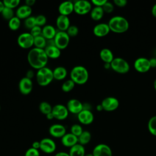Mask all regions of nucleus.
<instances>
[{"instance_id": "a18cd8bd", "label": "nucleus", "mask_w": 156, "mask_h": 156, "mask_svg": "<svg viewBox=\"0 0 156 156\" xmlns=\"http://www.w3.org/2000/svg\"><path fill=\"white\" fill-rule=\"evenodd\" d=\"M113 3L118 7H123L127 5V1L126 0H114Z\"/></svg>"}, {"instance_id": "412c9836", "label": "nucleus", "mask_w": 156, "mask_h": 156, "mask_svg": "<svg viewBox=\"0 0 156 156\" xmlns=\"http://www.w3.org/2000/svg\"><path fill=\"white\" fill-rule=\"evenodd\" d=\"M61 143L63 146L71 148L78 143V138L71 133H66L61 138Z\"/></svg>"}, {"instance_id": "58836bf2", "label": "nucleus", "mask_w": 156, "mask_h": 156, "mask_svg": "<svg viewBox=\"0 0 156 156\" xmlns=\"http://www.w3.org/2000/svg\"><path fill=\"white\" fill-rule=\"evenodd\" d=\"M35 21H36V26L42 27L44 26L46 24L47 22V18L46 17L43 15H38L37 16H35Z\"/></svg>"}, {"instance_id": "7c9ffc66", "label": "nucleus", "mask_w": 156, "mask_h": 156, "mask_svg": "<svg viewBox=\"0 0 156 156\" xmlns=\"http://www.w3.org/2000/svg\"><path fill=\"white\" fill-rule=\"evenodd\" d=\"M8 26L10 30L13 31L17 30L21 26V20L15 16L8 22Z\"/></svg>"}, {"instance_id": "2f4dec72", "label": "nucleus", "mask_w": 156, "mask_h": 156, "mask_svg": "<svg viewBox=\"0 0 156 156\" xmlns=\"http://www.w3.org/2000/svg\"><path fill=\"white\" fill-rule=\"evenodd\" d=\"M52 110V107L49 102L46 101H43L40 102L39 105V110L41 113L46 115L48 113H51Z\"/></svg>"}, {"instance_id": "cd10ccee", "label": "nucleus", "mask_w": 156, "mask_h": 156, "mask_svg": "<svg viewBox=\"0 0 156 156\" xmlns=\"http://www.w3.org/2000/svg\"><path fill=\"white\" fill-rule=\"evenodd\" d=\"M104 12L102 7H94L90 12V16L94 21H99L102 19Z\"/></svg>"}, {"instance_id": "0eeeda50", "label": "nucleus", "mask_w": 156, "mask_h": 156, "mask_svg": "<svg viewBox=\"0 0 156 156\" xmlns=\"http://www.w3.org/2000/svg\"><path fill=\"white\" fill-rule=\"evenodd\" d=\"M91 9V3L88 1L79 0L74 3V12L78 15H85L90 12Z\"/></svg>"}, {"instance_id": "423d86ee", "label": "nucleus", "mask_w": 156, "mask_h": 156, "mask_svg": "<svg viewBox=\"0 0 156 156\" xmlns=\"http://www.w3.org/2000/svg\"><path fill=\"white\" fill-rule=\"evenodd\" d=\"M55 46L60 50H63L67 48L69 43L70 37L66 33L63 31H57L54 38Z\"/></svg>"}, {"instance_id": "6e6552de", "label": "nucleus", "mask_w": 156, "mask_h": 156, "mask_svg": "<svg viewBox=\"0 0 156 156\" xmlns=\"http://www.w3.org/2000/svg\"><path fill=\"white\" fill-rule=\"evenodd\" d=\"M34 37L30 32L21 34L17 38L18 44L23 49H29L34 46Z\"/></svg>"}, {"instance_id": "6e6d98bb", "label": "nucleus", "mask_w": 156, "mask_h": 156, "mask_svg": "<svg viewBox=\"0 0 156 156\" xmlns=\"http://www.w3.org/2000/svg\"><path fill=\"white\" fill-rule=\"evenodd\" d=\"M4 7H5V6H4V5L3 1H0V13L2 12V11L3 10V9H4Z\"/></svg>"}, {"instance_id": "f704fd0d", "label": "nucleus", "mask_w": 156, "mask_h": 156, "mask_svg": "<svg viewBox=\"0 0 156 156\" xmlns=\"http://www.w3.org/2000/svg\"><path fill=\"white\" fill-rule=\"evenodd\" d=\"M1 14L4 19H5V20H8V21H9L10 20H11L12 18H13L15 16L13 10L12 9L6 7H5L4 8V9L2 11V12L1 13Z\"/></svg>"}, {"instance_id": "680f3d73", "label": "nucleus", "mask_w": 156, "mask_h": 156, "mask_svg": "<svg viewBox=\"0 0 156 156\" xmlns=\"http://www.w3.org/2000/svg\"><path fill=\"white\" fill-rule=\"evenodd\" d=\"M0 111H1V105H0Z\"/></svg>"}, {"instance_id": "a878e982", "label": "nucleus", "mask_w": 156, "mask_h": 156, "mask_svg": "<svg viewBox=\"0 0 156 156\" xmlns=\"http://www.w3.org/2000/svg\"><path fill=\"white\" fill-rule=\"evenodd\" d=\"M99 56L101 59L105 63H110L114 59L113 54L112 51L108 48L102 49L99 53Z\"/></svg>"}, {"instance_id": "052dcab7", "label": "nucleus", "mask_w": 156, "mask_h": 156, "mask_svg": "<svg viewBox=\"0 0 156 156\" xmlns=\"http://www.w3.org/2000/svg\"><path fill=\"white\" fill-rule=\"evenodd\" d=\"M85 156H93L92 153H88V154H85Z\"/></svg>"}, {"instance_id": "f8f14e48", "label": "nucleus", "mask_w": 156, "mask_h": 156, "mask_svg": "<svg viewBox=\"0 0 156 156\" xmlns=\"http://www.w3.org/2000/svg\"><path fill=\"white\" fill-rule=\"evenodd\" d=\"M18 88L20 92L24 95H27L31 93L33 89V82L32 79L26 77H23L19 82Z\"/></svg>"}, {"instance_id": "f03ea898", "label": "nucleus", "mask_w": 156, "mask_h": 156, "mask_svg": "<svg viewBox=\"0 0 156 156\" xmlns=\"http://www.w3.org/2000/svg\"><path fill=\"white\" fill-rule=\"evenodd\" d=\"M110 30L115 33H124L129 27V23L126 18L121 16H115L111 18L107 23Z\"/></svg>"}, {"instance_id": "ddd939ff", "label": "nucleus", "mask_w": 156, "mask_h": 156, "mask_svg": "<svg viewBox=\"0 0 156 156\" xmlns=\"http://www.w3.org/2000/svg\"><path fill=\"white\" fill-rule=\"evenodd\" d=\"M103 110L107 112H112L118 108L119 101L115 97H107L104 98L101 104Z\"/></svg>"}, {"instance_id": "4d7b16f0", "label": "nucleus", "mask_w": 156, "mask_h": 156, "mask_svg": "<svg viewBox=\"0 0 156 156\" xmlns=\"http://www.w3.org/2000/svg\"><path fill=\"white\" fill-rule=\"evenodd\" d=\"M96 110H97V111H98V112H101V111L103 110V107H102V105H101V104L98 105L96 106Z\"/></svg>"}, {"instance_id": "7ed1b4c3", "label": "nucleus", "mask_w": 156, "mask_h": 156, "mask_svg": "<svg viewBox=\"0 0 156 156\" xmlns=\"http://www.w3.org/2000/svg\"><path fill=\"white\" fill-rule=\"evenodd\" d=\"M70 79L76 84L83 85L88 79L89 74L87 68L83 66L77 65L72 68L70 72Z\"/></svg>"}, {"instance_id": "79ce46f5", "label": "nucleus", "mask_w": 156, "mask_h": 156, "mask_svg": "<svg viewBox=\"0 0 156 156\" xmlns=\"http://www.w3.org/2000/svg\"><path fill=\"white\" fill-rule=\"evenodd\" d=\"M30 33L34 37L40 36L41 35V33H42V28L40 26H35L32 29H30Z\"/></svg>"}, {"instance_id": "c9c22d12", "label": "nucleus", "mask_w": 156, "mask_h": 156, "mask_svg": "<svg viewBox=\"0 0 156 156\" xmlns=\"http://www.w3.org/2000/svg\"><path fill=\"white\" fill-rule=\"evenodd\" d=\"M83 131V130L82 126L78 124H74L72 125L70 128V133L76 136L77 137L79 136Z\"/></svg>"}, {"instance_id": "f257e3e1", "label": "nucleus", "mask_w": 156, "mask_h": 156, "mask_svg": "<svg viewBox=\"0 0 156 156\" xmlns=\"http://www.w3.org/2000/svg\"><path fill=\"white\" fill-rule=\"evenodd\" d=\"M27 59L29 65L32 68L38 70L46 66L49 58L44 49L34 48L29 51Z\"/></svg>"}, {"instance_id": "5701e85b", "label": "nucleus", "mask_w": 156, "mask_h": 156, "mask_svg": "<svg viewBox=\"0 0 156 156\" xmlns=\"http://www.w3.org/2000/svg\"><path fill=\"white\" fill-rule=\"evenodd\" d=\"M44 51L49 58L57 59L61 55V50L55 45L46 46Z\"/></svg>"}, {"instance_id": "c03bdc74", "label": "nucleus", "mask_w": 156, "mask_h": 156, "mask_svg": "<svg viewBox=\"0 0 156 156\" xmlns=\"http://www.w3.org/2000/svg\"><path fill=\"white\" fill-rule=\"evenodd\" d=\"M107 1V0H92L91 3L95 7H102Z\"/></svg>"}, {"instance_id": "20e7f679", "label": "nucleus", "mask_w": 156, "mask_h": 156, "mask_svg": "<svg viewBox=\"0 0 156 156\" xmlns=\"http://www.w3.org/2000/svg\"><path fill=\"white\" fill-rule=\"evenodd\" d=\"M53 79V72L49 68L46 66L37 70L36 80L39 85L41 87L47 86L51 83Z\"/></svg>"}, {"instance_id": "09e8293b", "label": "nucleus", "mask_w": 156, "mask_h": 156, "mask_svg": "<svg viewBox=\"0 0 156 156\" xmlns=\"http://www.w3.org/2000/svg\"><path fill=\"white\" fill-rule=\"evenodd\" d=\"M35 3V0H26L25 1V5L32 7V6H33Z\"/></svg>"}, {"instance_id": "9b49d317", "label": "nucleus", "mask_w": 156, "mask_h": 156, "mask_svg": "<svg viewBox=\"0 0 156 156\" xmlns=\"http://www.w3.org/2000/svg\"><path fill=\"white\" fill-rule=\"evenodd\" d=\"M133 66L136 71L141 73H146L151 68L149 59L145 57H139L136 59Z\"/></svg>"}, {"instance_id": "6ab92c4d", "label": "nucleus", "mask_w": 156, "mask_h": 156, "mask_svg": "<svg viewBox=\"0 0 156 156\" xmlns=\"http://www.w3.org/2000/svg\"><path fill=\"white\" fill-rule=\"evenodd\" d=\"M58 10L60 15L68 16L74 12V3L71 1H64L60 4Z\"/></svg>"}, {"instance_id": "bb28decb", "label": "nucleus", "mask_w": 156, "mask_h": 156, "mask_svg": "<svg viewBox=\"0 0 156 156\" xmlns=\"http://www.w3.org/2000/svg\"><path fill=\"white\" fill-rule=\"evenodd\" d=\"M68 153L69 156H85L86 154L84 146L79 143L69 148Z\"/></svg>"}, {"instance_id": "aec40b11", "label": "nucleus", "mask_w": 156, "mask_h": 156, "mask_svg": "<svg viewBox=\"0 0 156 156\" xmlns=\"http://www.w3.org/2000/svg\"><path fill=\"white\" fill-rule=\"evenodd\" d=\"M56 26L59 31L66 32L70 26V21L68 16L59 15L56 19Z\"/></svg>"}, {"instance_id": "b1692460", "label": "nucleus", "mask_w": 156, "mask_h": 156, "mask_svg": "<svg viewBox=\"0 0 156 156\" xmlns=\"http://www.w3.org/2000/svg\"><path fill=\"white\" fill-rule=\"evenodd\" d=\"M56 29L51 25H46L42 28L41 35L47 40H52L54 38L56 33Z\"/></svg>"}, {"instance_id": "c85d7f7f", "label": "nucleus", "mask_w": 156, "mask_h": 156, "mask_svg": "<svg viewBox=\"0 0 156 156\" xmlns=\"http://www.w3.org/2000/svg\"><path fill=\"white\" fill-rule=\"evenodd\" d=\"M78 138V143L82 145L85 146L87 145L90 143L91 139V135L90 132L88 130H83V132L80 134Z\"/></svg>"}, {"instance_id": "1a4fd4ad", "label": "nucleus", "mask_w": 156, "mask_h": 156, "mask_svg": "<svg viewBox=\"0 0 156 156\" xmlns=\"http://www.w3.org/2000/svg\"><path fill=\"white\" fill-rule=\"evenodd\" d=\"M40 150L47 154L54 153L57 148V145L55 141L50 138H44L40 141Z\"/></svg>"}, {"instance_id": "2eb2a0df", "label": "nucleus", "mask_w": 156, "mask_h": 156, "mask_svg": "<svg viewBox=\"0 0 156 156\" xmlns=\"http://www.w3.org/2000/svg\"><path fill=\"white\" fill-rule=\"evenodd\" d=\"M92 154L93 156H112V151L111 148L105 144H99L93 149Z\"/></svg>"}, {"instance_id": "9d476101", "label": "nucleus", "mask_w": 156, "mask_h": 156, "mask_svg": "<svg viewBox=\"0 0 156 156\" xmlns=\"http://www.w3.org/2000/svg\"><path fill=\"white\" fill-rule=\"evenodd\" d=\"M52 113L55 119L62 121L68 117L69 112L65 105L63 104H56L52 107Z\"/></svg>"}, {"instance_id": "49530a36", "label": "nucleus", "mask_w": 156, "mask_h": 156, "mask_svg": "<svg viewBox=\"0 0 156 156\" xmlns=\"http://www.w3.org/2000/svg\"><path fill=\"white\" fill-rule=\"evenodd\" d=\"M34 76V72L33 70L32 69H29L27 71L26 73V77L30 79H32Z\"/></svg>"}, {"instance_id": "13d9d810", "label": "nucleus", "mask_w": 156, "mask_h": 156, "mask_svg": "<svg viewBox=\"0 0 156 156\" xmlns=\"http://www.w3.org/2000/svg\"><path fill=\"white\" fill-rule=\"evenodd\" d=\"M104 68L105 69H109L111 68V65L110 63H104Z\"/></svg>"}, {"instance_id": "4468645a", "label": "nucleus", "mask_w": 156, "mask_h": 156, "mask_svg": "<svg viewBox=\"0 0 156 156\" xmlns=\"http://www.w3.org/2000/svg\"><path fill=\"white\" fill-rule=\"evenodd\" d=\"M50 135L55 138H62L66 133V127L60 124H54L49 128Z\"/></svg>"}, {"instance_id": "8fccbe9b", "label": "nucleus", "mask_w": 156, "mask_h": 156, "mask_svg": "<svg viewBox=\"0 0 156 156\" xmlns=\"http://www.w3.org/2000/svg\"><path fill=\"white\" fill-rule=\"evenodd\" d=\"M150 62V65L151 68H155L156 67V58L153 57L149 59Z\"/></svg>"}, {"instance_id": "a19ab883", "label": "nucleus", "mask_w": 156, "mask_h": 156, "mask_svg": "<svg viewBox=\"0 0 156 156\" xmlns=\"http://www.w3.org/2000/svg\"><path fill=\"white\" fill-rule=\"evenodd\" d=\"M102 7L103 9L104 13H112L114 9V6L113 4L108 1H107Z\"/></svg>"}, {"instance_id": "3c124183", "label": "nucleus", "mask_w": 156, "mask_h": 156, "mask_svg": "<svg viewBox=\"0 0 156 156\" xmlns=\"http://www.w3.org/2000/svg\"><path fill=\"white\" fill-rule=\"evenodd\" d=\"M54 156H69V153L68 152H66L64 151H61V152H57Z\"/></svg>"}, {"instance_id": "dca6fc26", "label": "nucleus", "mask_w": 156, "mask_h": 156, "mask_svg": "<svg viewBox=\"0 0 156 156\" xmlns=\"http://www.w3.org/2000/svg\"><path fill=\"white\" fill-rule=\"evenodd\" d=\"M66 107L69 112L75 115H78L83 110V104L76 99H69Z\"/></svg>"}, {"instance_id": "a211bd4d", "label": "nucleus", "mask_w": 156, "mask_h": 156, "mask_svg": "<svg viewBox=\"0 0 156 156\" xmlns=\"http://www.w3.org/2000/svg\"><path fill=\"white\" fill-rule=\"evenodd\" d=\"M110 31V30L108 24L104 23L96 24L93 29L94 35L98 37H105L108 34Z\"/></svg>"}, {"instance_id": "de8ad7c7", "label": "nucleus", "mask_w": 156, "mask_h": 156, "mask_svg": "<svg viewBox=\"0 0 156 156\" xmlns=\"http://www.w3.org/2000/svg\"><path fill=\"white\" fill-rule=\"evenodd\" d=\"M32 147L37 150H39L40 149V141H34L32 144Z\"/></svg>"}, {"instance_id": "bf43d9fd", "label": "nucleus", "mask_w": 156, "mask_h": 156, "mask_svg": "<svg viewBox=\"0 0 156 156\" xmlns=\"http://www.w3.org/2000/svg\"><path fill=\"white\" fill-rule=\"evenodd\" d=\"M154 89H155V90L156 91V79H155V80L154 82Z\"/></svg>"}, {"instance_id": "5fc2aeb1", "label": "nucleus", "mask_w": 156, "mask_h": 156, "mask_svg": "<svg viewBox=\"0 0 156 156\" xmlns=\"http://www.w3.org/2000/svg\"><path fill=\"white\" fill-rule=\"evenodd\" d=\"M46 118H47L48 119H49V120H52V119H54V115H53V114L52 113V112L50 113H48V115H46Z\"/></svg>"}, {"instance_id": "864d4df0", "label": "nucleus", "mask_w": 156, "mask_h": 156, "mask_svg": "<svg viewBox=\"0 0 156 156\" xmlns=\"http://www.w3.org/2000/svg\"><path fill=\"white\" fill-rule=\"evenodd\" d=\"M151 12H152V15L156 18V4H155L152 7V9H151Z\"/></svg>"}, {"instance_id": "473e14b6", "label": "nucleus", "mask_w": 156, "mask_h": 156, "mask_svg": "<svg viewBox=\"0 0 156 156\" xmlns=\"http://www.w3.org/2000/svg\"><path fill=\"white\" fill-rule=\"evenodd\" d=\"M149 132L154 136H156V115L151 117L147 123Z\"/></svg>"}, {"instance_id": "4be33fe9", "label": "nucleus", "mask_w": 156, "mask_h": 156, "mask_svg": "<svg viewBox=\"0 0 156 156\" xmlns=\"http://www.w3.org/2000/svg\"><path fill=\"white\" fill-rule=\"evenodd\" d=\"M32 12V7L26 5H22L20 6L16 11V16L20 20H26L31 16Z\"/></svg>"}, {"instance_id": "393cba45", "label": "nucleus", "mask_w": 156, "mask_h": 156, "mask_svg": "<svg viewBox=\"0 0 156 156\" xmlns=\"http://www.w3.org/2000/svg\"><path fill=\"white\" fill-rule=\"evenodd\" d=\"M53 72V76L54 79L57 80H62L66 78L67 76V70L63 66H57L55 67L54 70H52Z\"/></svg>"}, {"instance_id": "72a5a7b5", "label": "nucleus", "mask_w": 156, "mask_h": 156, "mask_svg": "<svg viewBox=\"0 0 156 156\" xmlns=\"http://www.w3.org/2000/svg\"><path fill=\"white\" fill-rule=\"evenodd\" d=\"M76 83L71 80L68 79L65 81L62 85V90L63 92L68 93L73 90L75 87Z\"/></svg>"}, {"instance_id": "c756f323", "label": "nucleus", "mask_w": 156, "mask_h": 156, "mask_svg": "<svg viewBox=\"0 0 156 156\" xmlns=\"http://www.w3.org/2000/svg\"><path fill=\"white\" fill-rule=\"evenodd\" d=\"M34 46L35 48L44 49L47 46V40L42 35L34 37Z\"/></svg>"}, {"instance_id": "37998d69", "label": "nucleus", "mask_w": 156, "mask_h": 156, "mask_svg": "<svg viewBox=\"0 0 156 156\" xmlns=\"http://www.w3.org/2000/svg\"><path fill=\"white\" fill-rule=\"evenodd\" d=\"M24 156H40L39 150L32 148H29L25 152Z\"/></svg>"}, {"instance_id": "39448f33", "label": "nucleus", "mask_w": 156, "mask_h": 156, "mask_svg": "<svg viewBox=\"0 0 156 156\" xmlns=\"http://www.w3.org/2000/svg\"><path fill=\"white\" fill-rule=\"evenodd\" d=\"M111 68L119 74L127 73L130 69L129 63L124 58L116 57L110 63Z\"/></svg>"}, {"instance_id": "4c0bfd02", "label": "nucleus", "mask_w": 156, "mask_h": 156, "mask_svg": "<svg viewBox=\"0 0 156 156\" xmlns=\"http://www.w3.org/2000/svg\"><path fill=\"white\" fill-rule=\"evenodd\" d=\"M3 3L5 7L13 9L16 7H17L20 3V0H4L3 1Z\"/></svg>"}, {"instance_id": "603ef678", "label": "nucleus", "mask_w": 156, "mask_h": 156, "mask_svg": "<svg viewBox=\"0 0 156 156\" xmlns=\"http://www.w3.org/2000/svg\"><path fill=\"white\" fill-rule=\"evenodd\" d=\"M91 109V105L88 103H84L83 104V110H90Z\"/></svg>"}, {"instance_id": "ea45409f", "label": "nucleus", "mask_w": 156, "mask_h": 156, "mask_svg": "<svg viewBox=\"0 0 156 156\" xmlns=\"http://www.w3.org/2000/svg\"><path fill=\"white\" fill-rule=\"evenodd\" d=\"M69 37H74L77 35L79 33V29L76 26L70 25L67 30L66 31Z\"/></svg>"}, {"instance_id": "e433bc0d", "label": "nucleus", "mask_w": 156, "mask_h": 156, "mask_svg": "<svg viewBox=\"0 0 156 156\" xmlns=\"http://www.w3.org/2000/svg\"><path fill=\"white\" fill-rule=\"evenodd\" d=\"M24 26L26 28L29 29H32L34 27L36 26V21H35V16H30L24 20Z\"/></svg>"}, {"instance_id": "f3484780", "label": "nucleus", "mask_w": 156, "mask_h": 156, "mask_svg": "<svg viewBox=\"0 0 156 156\" xmlns=\"http://www.w3.org/2000/svg\"><path fill=\"white\" fill-rule=\"evenodd\" d=\"M77 115L78 121L83 125H89L94 120V115L91 110H82Z\"/></svg>"}]
</instances>
